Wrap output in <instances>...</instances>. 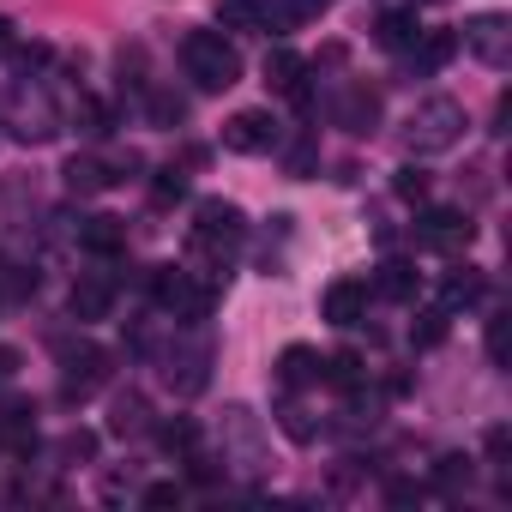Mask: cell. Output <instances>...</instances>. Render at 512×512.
I'll list each match as a JSON object with an SVG mask.
<instances>
[{"instance_id":"1","label":"cell","mask_w":512,"mask_h":512,"mask_svg":"<svg viewBox=\"0 0 512 512\" xmlns=\"http://www.w3.org/2000/svg\"><path fill=\"white\" fill-rule=\"evenodd\" d=\"M464 103H452V97H428V103H416L410 109V121H404V145H410V157H440V151H452L458 139H464Z\"/></svg>"},{"instance_id":"2","label":"cell","mask_w":512,"mask_h":512,"mask_svg":"<svg viewBox=\"0 0 512 512\" xmlns=\"http://www.w3.org/2000/svg\"><path fill=\"white\" fill-rule=\"evenodd\" d=\"M181 67H187V79H193L199 91H229V85L241 79V55H235V43H229L223 31H187Z\"/></svg>"},{"instance_id":"3","label":"cell","mask_w":512,"mask_h":512,"mask_svg":"<svg viewBox=\"0 0 512 512\" xmlns=\"http://www.w3.org/2000/svg\"><path fill=\"white\" fill-rule=\"evenodd\" d=\"M151 290H157V308L169 314V320H181V326H199V320H211V290L193 278V272H175V266H163L157 278H151Z\"/></svg>"},{"instance_id":"4","label":"cell","mask_w":512,"mask_h":512,"mask_svg":"<svg viewBox=\"0 0 512 512\" xmlns=\"http://www.w3.org/2000/svg\"><path fill=\"white\" fill-rule=\"evenodd\" d=\"M241 235H247V217H241L235 199H199V205H193V247L223 253V247H235Z\"/></svg>"},{"instance_id":"5","label":"cell","mask_w":512,"mask_h":512,"mask_svg":"<svg viewBox=\"0 0 512 512\" xmlns=\"http://www.w3.org/2000/svg\"><path fill=\"white\" fill-rule=\"evenodd\" d=\"M470 235H476V223H470L464 211L434 205V211H422V217H416V247H428V253H464V247H470Z\"/></svg>"},{"instance_id":"6","label":"cell","mask_w":512,"mask_h":512,"mask_svg":"<svg viewBox=\"0 0 512 512\" xmlns=\"http://www.w3.org/2000/svg\"><path fill=\"white\" fill-rule=\"evenodd\" d=\"M278 121L266 115V109H241V115H229L223 121V145L229 151H241V157H260V151H278Z\"/></svg>"},{"instance_id":"7","label":"cell","mask_w":512,"mask_h":512,"mask_svg":"<svg viewBox=\"0 0 512 512\" xmlns=\"http://www.w3.org/2000/svg\"><path fill=\"white\" fill-rule=\"evenodd\" d=\"M464 49H470L482 67H506V61H512V25H506L500 13H476V19L464 25Z\"/></svg>"},{"instance_id":"8","label":"cell","mask_w":512,"mask_h":512,"mask_svg":"<svg viewBox=\"0 0 512 512\" xmlns=\"http://www.w3.org/2000/svg\"><path fill=\"white\" fill-rule=\"evenodd\" d=\"M61 368H67V374H61V392H67V398H85V392H97V386L109 380V350H97V344H79V350H73V344H67V350H61Z\"/></svg>"},{"instance_id":"9","label":"cell","mask_w":512,"mask_h":512,"mask_svg":"<svg viewBox=\"0 0 512 512\" xmlns=\"http://www.w3.org/2000/svg\"><path fill=\"white\" fill-rule=\"evenodd\" d=\"M266 85H272L278 97H290L302 115L314 109V91H308V61H302V55H290V49H272V55H266Z\"/></svg>"},{"instance_id":"10","label":"cell","mask_w":512,"mask_h":512,"mask_svg":"<svg viewBox=\"0 0 512 512\" xmlns=\"http://www.w3.org/2000/svg\"><path fill=\"white\" fill-rule=\"evenodd\" d=\"M67 308H73L79 326L109 320V314H115V278H79V284L67 290Z\"/></svg>"},{"instance_id":"11","label":"cell","mask_w":512,"mask_h":512,"mask_svg":"<svg viewBox=\"0 0 512 512\" xmlns=\"http://www.w3.org/2000/svg\"><path fill=\"white\" fill-rule=\"evenodd\" d=\"M320 314H326L332 326H362V314H368V284H362V278H338V284H326Z\"/></svg>"},{"instance_id":"12","label":"cell","mask_w":512,"mask_h":512,"mask_svg":"<svg viewBox=\"0 0 512 512\" xmlns=\"http://www.w3.org/2000/svg\"><path fill=\"white\" fill-rule=\"evenodd\" d=\"M79 247H85V253H97V260H115V253L127 247V223H121V217H109V211H97V217H85V223H79Z\"/></svg>"},{"instance_id":"13","label":"cell","mask_w":512,"mask_h":512,"mask_svg":"<svg viewBox=\"0 0 512 512\" xmlns=\"http://www.w3.org/2000/svg\"><path fill=\"white\" fill-rule=\"evenodd\" d=\"M205 362H211V350H205V344H193V350H181V356L169 350V368H163V374H169V386H175L181 398H193V392H205V380H211V374H205Z\"/></svg>"},{"instance_id":"14","label":"cell","mask_w":512,"mask_h":512,"mask_svg":"<svg viewBox=\"0 0 512 512\" xmlns=\"http://www.w3.org/2000/svg\"><path fill=\"white\" fill-rule=\"evenodd\" d=\"M374 121H380V97H374L368 85H350V91L338 97V127H350V133H374Z\"/></svg>"},{"instance_id":"15","label":"cell","mask_w":512,"mask_h":512,"mask_svg":"<svg viewBox=\"0 0 512 512\" xmlns=\"http://www.w3.org/2000/svg\"><path fill=\"white\" fill-rule=\"evenodd\" d=\"M67 193H79V199H91V193H103V187H115V169L109 163H97V157H67Z\"/></svg>"},{"instance_id":"16","label":"cell","mask_w":512,"mask_h":512,"mask_svg":"<svg viewBox=\"0 0 512 512\" xmlns=\"http://www.w3.org/2000/svg\"><path fill=\"white\" fill-rule=\"evenodd\" d=\"M145 428H151V404H145L139 392H121V398L109 404V434L133 440V434H145Z\"/></svg>"},{"instance_id":"17","label":"cell","mask_w":512,"mask_h":512,"mask_svg":"<svg viewBox=\"0 0 512 512\" xmlns=\"http://www.w3.org/2000/svg\"><path fill=\"white\" fill-rule=\"evenodd\" d=\"M302 25H308L302 0H260V25H253V31H266V37H290V31H302Z\"/></svg>"},{"instance_id":"18","label":"cell","mask_w":512,"mask_h":512,"mask_svg":"<svg viewBox=\"0 0 512 512\" xmlns=\"http://www.w3.org/2000/svg\"><path fill=\"white\" fill-rule=\"evenodd\" d=\"M314 380H320V356H314L308 344H290V350L278 356V386L296 392V386H314Z\"/></svg>"},{"instance_id":"19","label":"cell","mask_w":512,"mask_h":512,"mask_svg":"<svg viewBox=\"0 0 512 512\" xmlns=\"http://www.w3.org/2000/svg\"><path fill=\"white\" fill-rule=\"evenodd\" d=\"M410 49H416V73H440V67L458 55V37H452V31H428V37H416Z\"/></svg>"},{"instance_id":"20","label":"cell","mask_w":512,"mask_h":512,"mask_svg":"<svg viewBox=\"0 0 512 512\" xmlns=\"http://www.w3.org/2000/svg\"><path fill=\"white\" fill-rule=\"evenodd\" d=\"M482 290H488V278H482L476 266H458V272H446V290H440V296H446V314H452V308H470V302H482Z\"/></svg>"},{"instance_id":"21","label":"cell","mask_w":512,"mask_h":512,"mask_svg":"<svg viewBox=\"0 0 512 512\" xmlns=\"http://www.w3.org/2000/svg\"><path fill=\"white\" fill-rule=\"evenodd\" d=\"M320 380H332L338 392H356V386H362V356H356V350L320 356Z\"/></svg>"},{"instance_id":"22","label":"cell","mask_w":512,"mask_h":512,"mask_svg":"<svg viewBox=\"0 0 512 512\" xmlns=\"http://www.w3.org/2000/svg\"><path fill=\"white\" fill-rule=\"evenodd\" d=\"M374 290H380V296H392V302H410V296H416V266L386 260V266H380V278H374Z\"/></svg>"},{"instance_id":"23","label":"cell","mask_w":512,"mask_h":512,"mask_svg":"<svg viewBox=\"0 0 512 512\" xmlns=\"http://www.w3.org/2000/svg\"><path fill=\"white\" fill-rule=\"evenodd\" d=\"M157 440H163V452H193L199 446V422L193 416H169V422H157Z\"/></svg>"},{"instance_id":"24","label":"cell","mask_w":512,"mask_h":512,"mask_svg":"<svg viewBox=\"0 0 512 512\" xmlns=\"http://www.w3.org/2000/svg\"><path fill=\"white\" fill-rule=\"evenodd\" d=\"M470 482H476V464H470V458H458V452H452V458H440V464H434V488H440V494H464Z\"/></svg>"},{"instance_id":"25","label":"cell","mask_w":512,"mask_h":512,"mask_svg":"<svg viewBox=\"0 0 512 512\" xmlns=\"http://www.w3.org/2000/svg\"><path fill=\"white\" fill-rule=\"evenodd\" d=\"M386 49H410L422 31H416V13H380V31H374Z\"/></svg>"},{"instance_id":"26","label":"cell","mask_w":512,"mask_h":512,"mask_svg":"<svg viewBox=\"0 0 512 512\" xmlns=\"http://www.w3.org/2000/svg\"><path fill=\"white\" fill-rule=\"evenodd\" d=\"M217 25L223 31H253L260 25V0H217Z\"/></svg>"},{"instance_id":"27","label":"cell","mask_w":512,"mask_h":512,"mask_svg":"<svg viewBox=\"0 0 512 512\" xmlns=\"http://www.w3.org/2000/svg\"><path fill=\"white\" fill-rule=\"evenodd\" d=\"M67 464H85V458H97V434L91 428H73V434H61V446H55Z\"/></svg>"},{"instance_id":"28","label":"cell","mask_w":512,"mask_h":512,"mask_svg":"<svg viewBox=\"0 0 512 512\" xmlns=\"http://www.w3.org/2000/svg\"><path fill=\"white\" fill-rule=\"evenodd\" d=\"M73 121H79V133H91V139H103V133H109V109H103V103H91V97H79Z\"/></svg>"},{"instance_id":"29","label":"cell","mask_w":512,"mask_h":512,"mask_svg":"<svg viewBox=\"0 0 512 512\" xmlns=\"http://www.w3.org/2000/svg\"><path fill=\"white\" fill-rule=\"evenodd\" d=\"M392 193H398L404 205H422V199H428V175H422V169H398V181H392Z\"/></svg>"},{"instance_id":"30","label":"cell","mask_w":512,"mask_h":512,"mask_svg":"<svg viewBox=\"0 0 512 512\" xmlns=\"http://www.w3.org/2000/svg\"><path fill=\"white\" fill-rule=\"evenodd\" d=\"M181 115H187V103H181V97H169V91H157V97H151V121H157V127H175Z\"/></svg>"},{"instance_id":"31","label":"cell","mask_w":512,"mask_h":512,"mask_svg":"<svg viewBox=\"0 0 512 512\" xmlns=\"http://www.w3.org/2000/svg\"><path fill=\"white\" fill-rule=\"evenodd\" d=\"M151 193H157V199L169 205V199H181V193H187V175H181V169L169 163V169H157V181H151Z\"/></svg>"},{"instance_id":"32","label":"cell","mask_w":512,"mask_h":512,"mask_svg":"<svg viewBox=\"0 0 512 512\" xmlns=\"http://www.w3.org/2000/svg\"><path fill=\"white\" fill-rule=\"evenodd\" d=\"M290 175H296V181L314 175V139H296V145H290Z\"/></svg>"},{"instance_id":"33","label":"cell","mask_w":512,"mask_h":512,"mask_svg":"<svg viewBox=\"0 0 512 512\" xmlns=\"http://www.w3.org/2000/svg\"><path fill=\"white\" fill-rule=\"evenodd\" d=\"M440 338H446V308L422 314V326H416V344H440Z\"/></svg>"},{"instance_id":"34","label":"cell","mask_w":512,"mask_h":512,"mask_svg":"<svg viewBox=\"0 0 512 512\" xmlns=\"http://www.w3.org/2000/svg\"><path fill=\"white\" fill-rule=\"evenodd\" d=\"M139 500H145L151 512H157V506H175V500H181V482H151V488H145Z\"/></svg>"},{"instance_id":"35","label":"cell","mask_w":512,"mask_h":512,"mask_svg":"<svg viewBox=\"0 0 512 512\" xmlns=\"http://www.w3.org/2000/svg\"><path fill=\"white\" fill-rule=\"evenodd\" d=\"M19 368H25V356H19L13 344H0V386H13V380H19Z\"/></svg>"},{"instance_id":"36","label":"cell","mask_w":512,"mask_h":512,"mask_svg":"<svg viewBox=\"0 0 512 512\" xmlns=\"http://www.w3.org/2000/svg\"><path fill=\"white\" fill-rule=\"evenodd\" d=\"M386 500H392V506H416V500H422V488H416V482H392V488H386Z\"/></svg>"},{"instance_id":"37","label":"cell","mask_w":512,"mask_h":512,"mask_svg":"<svg viewBox=\"0 0 512 512\" xmlns=\"http://www.w3.org/2000/svg\"><path fill=\"white\" fill-rule=\"evenodd\" d=\"M488 356H494V362H506V320H494V326H488Z\"/></svg>"},{"instance_id":"38","label":"cell","mask_w":512,"mask_h":512,"mask_svg":"<svg viewBox=\"0 0 512 512\" xmlns=\"http://www.w3.org/2000/svg\"><path fill=\"white\" fill-rule=\"evenodd\" d=\"M326 7H338V0H302V13L314 19V13H326Z\"/></svg>"},{"instance_id":"39","label":"cell","mask_w":512,"mask_h":512,"mask_svg":"<svg viewBox=\"0 0 512 512\" xmlns=\"http://www.w3.org/2000/svg\"><path fill=\"white\" fill-rule=\"evenodd\" d=\"M7 43H13V25H7V19H0V49H7Z\"/></svg>"},{"instance_id":"40","label":"cell","mask_w":512,"mask_h":512,"mask_svg":"<svg viewBox=\"0 0 512 512\" xmlns=\"http://www.w3.org/2000/svg\"><path fill=\"white\" fill-rule=\"evenodd\" d=\"M422 7H446V0H422Z\"/></svg>"}]
</instances>
